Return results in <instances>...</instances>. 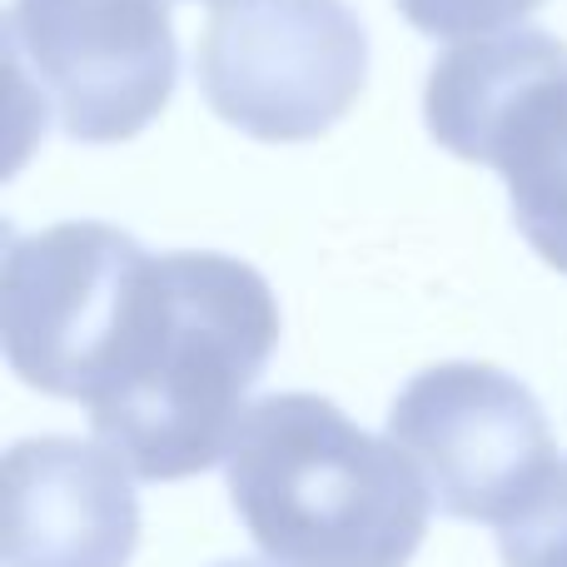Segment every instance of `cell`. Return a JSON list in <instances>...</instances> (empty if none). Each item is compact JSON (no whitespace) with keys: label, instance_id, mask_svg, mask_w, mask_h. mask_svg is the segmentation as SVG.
Here are the masks:
<instances>
[{"label":"cell","instance_id":"9c48e42d","mask_svg":"<svg viewBox=\"0 0 567 567\" xmlns=\"http://www.w3.org/2000/svg\"><path fill=\"white\" fill-rule=\"evenodd\" d=\"M498 553L508 567H567V458L538 498L498 528Z\"/></svg>","mask_w":567,"mask_h":567},{"label":"cell","instance_id":"8fae6325","mask_svg":"<svg viewBox=\"0 0 567 567\" xmlns=\"http://www.w3.org/2000/svg\"><path fill=\"white\" fill-rule=\"evenodd\" d=\"M215 567H255V563H215Z\"/></svg>","mask_w":567,"mask_h":567},{"label":"cell","instance_id":"8992f818","mask_svg":"<svg viewBox=\"0 0 567 567\" xmlns=\"http://www.w3.org/2000/svg\"><path fill=\"white\" fill-rule=\"evenodd\" d=\"M389 439L423 473L433 503L463 523H508L558 473L533 389L493 363H433L389 409Z\"/></svg>","mask_w":567,"mask_h":567},{"label":"cell","instance_id":"3957f363","mask_svg":"<svg viewBox=\"0 0 567 567\" xmlns=\"http://www.w3.org/2000/svg\"><path fill=\"white\" fill-rule=\"evenodd\" d=\"M429 135L508 179L518 235L567 275V45L538 25L458 40L429 70Z\"/></svg>","mask_w":567,"mask_h":567},{"label":"cell","instance_id":"6da1fadb","mask_svg":"<svg viewBox=\"0 0 567 567\" xmlns=\"http://www.w3.org/2000/svg\"><path fill=\"white\" fill-rule=\"evenodd\" d=\"M275 349L279 299L255 265L215 249L150 255L85 399L90 429L135 478H195L229 458Z\"/></svg>","mask_w":567,"mask_h":567},{"label":"cell","instance_id":"30bf717a","mask_svg":"<svg viewBox=\"0 0 567 567\" xmlns=\"http://www.w3.org/2000/svg\"><path fill=\"white\" fill-rule=\"evenodd\" d=\"M393 6L413 30L433 40H473L523 25V16H533L543 0H393Z\"/></svg>","mask_w":567,"mask_h":567},{"label":"cell","instance_id":"277c9868","mask_svg":"<svg viewBox=\"0 0 567 567\" xmlns=\"http://www.w3.org/2000/svg\"><path fill=\"white\" fill-rule=\"evenodd\" d=\"M16 100L35 90L80 145H120L165 115L179 75L169 0H16L6 10Z\"/></svg>","mask_w":567,"mask_h":567},{"label":"cell","instance_id":"7c38bea8","mask_svg":"<svg viewBox=\"0 0 567 567\" xmlns=\"http://www.w3.org/2000/svg\"><path fill=\"white\" fill-rule=\"evenodd\" d=\"M209 6H225V0H209Z\"/></svg>","mask_w":567,"mask_h":567},{"label":"cell","instance_id":"ba28073f","mask_svg":"<svg viewBox=\"0 0 567 567\" xmlns=\"http://www.w3.org/2000/svg\"><path fill=\"white\" fill-rule=\"evenodd\" d=\"M135 473L80 439H25L6 453V567H130L140 548Z\"/></svg>","mask_w":567,"mask_h":567},{"label":"cell","instance_id":"7a4b0ae2","mask_svg":"<svg viewBox=\"0 0 567 567\" xmlns=\"http://www.w3.org/2000/svg\"><path fill=\"white\" fill-rule=\"evenodd\" d=\"M229 503L275 567H409L433 493L393 439L319 393H269L225 458Z\"/></svg>","mask_w":567,"mask_h":567},{"label":"cell","instance_id":"5b68a950","mask_svg":"<svg viewBox=\"0 0 567 567\" xmlns=\"http://www.w3.org/2000/svg\"><path fill=\"white\" fill-rule=\"evenodd\" d=\"M199 95L265 145L319 140L369 80V30L343 0H225L195 55Z\"/></svg>","mask_w":567,"mask_h":567},{"label":"cell","instance_id":"52a82bcc","mask_svg":"<svg viewBox=\"0 0 567 567\" xmlns=\"http://www.w3.org/2000/svg\"><path fill=\"white\" fill-rule=\"evenodd\" d=\"M150 249L100 219L6 235L0 339L20 383L85 403Z\"/></svg>","mask_w":567,"mask_h":567}]
</instances>
